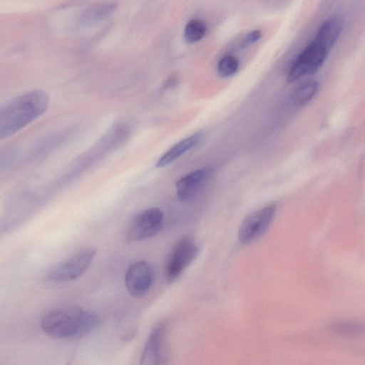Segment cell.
<instances>
[{
  "instance_id": "30bf717a",
  "label": "cell",
  "mask_w": 365,
  "mask_h": 365,
  "mask_svg": "<svg viewBox=\"0 0 365 365\" xmlns=\"http://www.w3.org/2000/svg\"><path fill=\"white\" fill-rule=\"evenodd\" d=\"M213 175L210 167L195 170L179 179L176 183V194L182 202L194 199L207 185Z\"/></svg>"
},
{
  "instance_id": "3957f363",
  "label": "cell",
  "mask_w": 365,
  "mask_h": 365,
  "mask_svg": "<svg viewBox=\"0 0 365 365\" xmlns=\"http://www.w3.org/2000/svg\"><path fill=\"white\" fill-rule=\"evenodd\" d=\"M331 50L330 47L314 36L292 61L287 72V81L294 83L315 73L324 64Z\"/></svg>"
},
{
  "instance_id": "8fae6325",
  "label": "cell",
  "mask_w": 365,
  "mask_h": 365,
  "mask_svg": "<svg viewBox=\"0 0 365 365\" xmlns=\"http://www.w3.org/2000/svg\"><path fill=\"white\" fill-rule=\"evenodd\" d=\"M202 137L201 132H196L176 143L168 150H166L156 162L157 168L165 167L185 153L195 147L200 141Z\"/></svg>"
},
{
  "instance_id": "9c48e42d",
  "label": "cell",
  "mask_w": 365,
  "mask_h": 365,
  "mask_svg": "<svg viewBox=\"0 0 365 365\" xmlns=\"http://www.w3.org/2000/svg\"><path fill=\"white\" fill-rule=\"evenodd\" d=\"M155 272L152 264L145 260L131 264L125 274V284L129 294L135 297L145 296L152 287Z\"/></svg>"
},
{
  "instance_id": "4fadbf2b",
  "label": "cell",
  "mask_w": 365,
  "mask_h": 365,
  "mask_svg": "<svg viewBox=\"0 0 365 365\" xmlns=\"http://www.w3.org/2000/svg\"><path fill=\"white\" fill-rule=\"evenodd\" d=\"M319 84L316 81L308 80L301 83L296 89L293 101L296 106H302L309 103L317 94Z\"/></svg>"
},
{
  "instance_id": "9a60e30c",
  "label": "cell",
  "mask_w": 365,
  "mask_h": 365,
  "mask_svg": "<svg viewBox=\"0 0 365 365\" xmlns=\"http://www.w3.org/2000/svg\"><path fill=\"white\" fill-rule=\"evenodd\" d=\"M207 32V26L204 21L192 19L187 21L184 28V38L189 43H195L202 40Z\"/></svg>"
},
{
  "instance_id": "7c38bea8",
  "label": "cell",
  "mask_w": 365,
  "mask_h": 365,
  "mask_svg": "<svg viewBox=\"0 0 365 365\" xmlns=\"http://www.w3.org/2000/svg\"><path fill=\"white\" fill-rule=\"evenodd\" d=\"M331 330L336 334L345 336L365 335V324L352 320L336 321L331 324Z\"/></svg>"
},
{
  "instance_id": "7a4b0ae2",
  "label": "cell",
  "mask_w": 365,
  "mask_h": 365,
  "mask_svg": "<svg viewBox=\"0 0 365 365\" xmlns=\"http://www.w3.org/2000/svg\"><path fill=\"white\" fill-rule=\"evenodd\" d=\"M49 96L34 90L8 101L0 111V138H7L30 124L47 110Z\"/></svg>"
},
{
  "instance_id": "ba28073f",
  "label": "cell",
  "mask_w": 365,
  "mask_h": 365,
  "mask_svg": "<svg viewBox=\"0 0 365 365\" xmlns=\"http://www.w3.org/2000/svg\"><path fill=\"white\" fill-rule=\"evenodd\" d=\"M276 210V204L272 203L247 215L242 221L238 230L240 242L247 245L260 238L269 229Z\"/></svg>"
},
{
  "instance_id": "5b68a950",
  "label": "cell",
  "mask_w": 365,
  "mask_h": 365,
  "mask_svg": "<svg viewBox=\"0 0 365 365\" xmlns=\"http://www.w3.org/2000/svg\"><path fill=\"white\" fill-rule=\"evenodd\" d=\"M96 255V250L93 248L79 250L54 266L48 271L47 278L55 282L75 280L89 268Z\"/></svg>"
},
{
  "instance_id": "6da1fadb",
  "label": "cell",
  "mask_w": 365,
  "mask_h": 365,
  "mask_svg": "<svg viewBox=\"0 0 365 365\" xmlns=\"http://www.w3.org/2000/svg\"><path fill=\"white\" fill-rule=\"evenodd\" d=\"M99 324L100 318L96 313L77 307L50 310L42 316L40 321L41 328L46 334L61 339L87 335Z\"/></svg>"
},
{
  "instance_id": "277c9868",
  "label": "cell",
  "mask_w": 365,
  "mask_h": 365,
  "mask_svg": "<svg viewBox=\"0 0 365 365\" xmlns=\"http://www.w3.org/2000/svg\"><path fill=\"white\" fill-rule=\"evenodd\" d=\"M169 361L168 324L162 321L150 331L142 351L139 365H168Z\"/></svg>"
},
{
  "instance_id": "5bb4252c",
  "label": "cell",
  "mask_w": 365,
  "mask_h": 365,
  "mask_svg": "<svg viewBox=\"0 0 365 365\" xmlns=\"http://www.w3.org/2000/svg\"><path fill=\"white\" fill-rule=\"evenodd\" d=\"M115 8L116 4L115 3L103 4L91 7L84 12L82 21L86 24L96 23L111 14Z\"/></svg>"
},
{
  "instance_id": "2e32d148",
  "label": "cell",
  "mask_w": 365,
  "mask_h": 365,
  "mask_svg": "<svg viewBox=\"0 0 365 365\" xmlns=\"http://www.w3.org/2000/svg\"><path fill=\"white\" fill-rule=\"evenodd\" d=\"M239 68L238 59L232 55L222 57L217 65V74L222 78H229L237 71Z\"/></svg>"
},
{
  "instance_id": "52a82bcc",
  "label": "cell",
  "mask_w": 365,
  "mask_h": 365,
  "mask_svg": "<svg viewBox=\"0 0 365 365\" xmlns=\"http://www.w3.org/2000/svg\"><path fill=\"white\" fill-rule=\"evenodd\" d=\"M199 246L188 237L179 240L172 249L165 265V277L170 282L177 280L185 269L195 260Z\"/></svg>"
},
{
  "instance_id": "8992f818",
  "label": "cell",
  "mask_w": 365,
  "mask_h": 365,
  "mask_svg": "<svg viewBox=\"0 0 365 365\" xmlns=\"http://www.w3.org/2000/svg\"><path fill=\"white\" fill-rule=\"evenodd\" d=\"M164 225V213L158 207L142 210L130 221L125 233L129 242H140L156 235Z\"/></svg>"
},
{
  "instance_id": "e0dca14e",
  "label": "cell",
  "mask_w": 365,
  "mask_h": 365,
  "mask_svg": "<svg viewBox=\"0 0 365 365\" xmlns=\"http://www.w3.org/2000/svg\"><path fill=\"white\" fill-rule=\"evenodd\" d=\"M262 37V32L259 30H253L248 34L244 38V43L245 45L252 44L259 41Z\"/></svg>"
}]
</instances>
